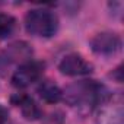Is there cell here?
I'll list each match as a JSON object with an SVG mask.
<instances>
[{
	"instance_id": "obj_1",
	"label": "cell",
	"mask_w": 124,
	"mask_h": 124,
	"mask_svg": "<svg viewBox=\"0 0 124 124\" xmlns=\"http://www.w3.org/2000/svg\"><path fill=\"white\" fill-rule=\"evenodd\" d=\"M63 95L70 105L85 108L99 107L111 98V92L104 85H99L95 80H82L79 83H75L69 86Z\"/></svg>"
},
{
	"instance_id": "obj_2",
	"label": "cell",
	"mask_w": 124,
	"mask_h": 124,
	"mask_svg": "<svg viewBox=\"0 0 124 124\" xmlns=\"http://www.w3.org/2000/svg\"><path fill=\"white\" fill-rule=\"evenodd\" d=\"M25 28L31 35L50 38L58 29V18L53 10L44 8L31 9L25 16Z\"/></svg>"
},
{
	"instance_id": "obj_3",
	"label": "cell",
	"mask_w": 124,
	"mask_h": 124,
	"mask_svg": "<svg viewBox=\"0 0 124 124\" xmlns=\"http://www.w3.org/2000/svg\"><path fill=\"white\" fill-rule=\"evenodd\" d=\"M44 72V64L39 61H25L19 64L12 75V85L15 88H26L39 80Z\"/></svg>"
},
{
	"instance_id": "obj_4",
	"label": "cell",
	"mask_w": 124,
	"mask_h": 124,
	"mask_svg": "<svg viewBox=\"0 0 124 124\" xmlns=\"http://www.w3.org/2000/svg\"><path fill=\"white\" fill-rule=\"evenodd\" d=\"M89 45L93 53L99 55H112L121 50V38L115 32H99L91 41Z\"/></svg>"
},
{
	"instance_id": "obj_5",
	"label": "cell",
	"mask_w": 124,
	"mask_h": 124,
	"mask_svg": "<svg viewBox=\"0 0 124 124\" xmlns=\"http://www.w3.org/2000/svg\"><path fill=\"white\" fill-rule=\"evenodd\" d=\"M58 70L67 76H83L92 73L93 66L80 54L72 53L61 58V61L58 63Z\"/></svg>"
},
{
	"instance_id": "obj_6",
	"label": "cell",
	"mask_w": 124,
	"mask_h": 124,
	"mask_svg": "<svg viewBox=\"0 0 124 124\" xmlns=\"http://www.w3.org/2000/svg\"><path fill=\"white\" fill-rule=\"evenodd\" d=\"M99 114L96 117V124H123V107L121 102H115L112 95L104 104L99 105Z\"/></svg>"
},
{
	"instance_id": "obj_7",
	"label": "cell",
	"mask_w": 124,
	"mask_h": 124,
	"mask_svg": "<svg viewBox=\"0 0 124 124\" xmlns=\"http://www.w3.org/2000/svg\"><path fill=\"white\" fill-rule=\"evenodd\" d=\"M31 55V50L28 48L26 44L18 42L10 45L6 51L0 54V70L9 67L12 63H18L21 58H28Z\"/></svg>"
},
{
	"instance_id": "obj_8",
	"label": "cell",
	"mask_w": 124,
	"mask_h": 124,
	"mask_svg": "<svg viewBox=\"0 0 124 124\" xmlns=\"http://www.w3.org/2000/svg\"><path fill=\"white\" fill-rule=\"evenodd\" d=\"M12 102L21 108L22 115L26 120H38L42 114L39 107L35 104V101L25 93H18L16 96H12Z\"/></svg>"
},
{
	"instance_id": "obj_9",
	"label": "cell",
	"mask_w": 124,
	"mask_h": 124,
	"mask_svg": "<svg viewBox=\"0 0 124 124\" xmlns=\"http://www.w3.org/2000/svg\"><path fill=\"white\" fill-rule=\"evenodd\" d=\"M38 95L41 96V99H44L48 104H55L63 98V92L61 89L51 80H44L39 83L38 86Z\"/></svg>"
},
{
	"instance_id": "obj_10",
	"label": "cell",
	"mask_w": 124,
	"mask_h": 124,
	"mask_svg": "<svg viewBox=\"0 0 124 124\" xmlns=\"http://www.w3.org/2000/svg\"><path fill=\"white\" fill-rule=\"evenodd\" d=\"M16 28V19L8 13H0V41L9 38Z\"/></svg>"
},
{
	"instance_id": "obj_11",
	"label": "cell",
	"mask_w": 124,
	"mask_h": 124,
	"mask_svg": "<svg viewBox=\"0 0 124 124\" xmlns=\"http://www.w3.org/2000/svg\"><path fill=\"white\" fill-rule=\"evenodd\" d=\"M6 121H8V109L3 105H0V124H5Z\"/></svg>"
}]
</instances>
